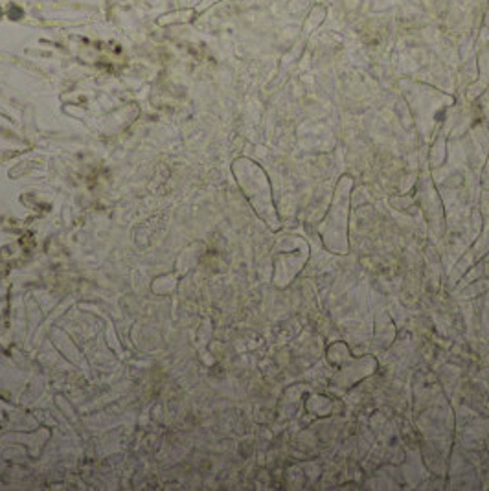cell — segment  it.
Instances as JSON below:
<instances>
[{
    "instance_id": "obj_1",
    "label": "cell",
    "mask_w": 489,
    "mask_h": 491,
    "mask_svg": "<svg viewBox=\"0 0 489 491\" xmlns=\"http://www.w3.org/2000/svg\"><path fill=\"white\" fill-rule=\"evenodd\" d=\"M8 15H10V19H15L17 21V19H21L24 13H22V10L19 8V6H11L10 11H8Z\"/></svg>"
}]
</instances>
